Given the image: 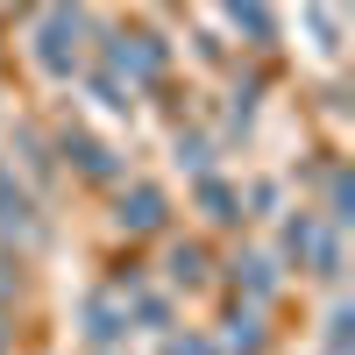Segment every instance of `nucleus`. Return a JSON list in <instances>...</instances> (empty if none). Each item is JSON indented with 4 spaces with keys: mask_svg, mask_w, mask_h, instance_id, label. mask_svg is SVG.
<instances>
[{
    "mask_svg": "<svg viewBox=\"0 0 355 355\" xmlns=\"http://www.w3.org/2000/svg\"><path fill=\"white\" fill-rule=\"evenodd\" d=\"M78 36H85V15H78V8H50L43 28H36V64L57 71V78H71V71H78V57H85Z\"/></svg>",
    "mask_w": 355,
    "mask_h": 355,
    "instance_id": "f257e3e1",
    "label": "nucleus"
},
{
    "mask_svg": "<svg viewBox=\"0 0 355 355\" xmlns=\"http://www.w3.org/2000/svg\"><path fill=\"white\" fill-rule=\"evenodd\" d=\"M107 64L121 71L128 93H135V85H150V78L164 71V50H157V36H142V28H135V36H114V43H107Z\"/></svg>",
    "mask_w": 355,
    "mask_h": 355,
    "instance_id": "f03ea898",
    "label": "nucleus"
},
{
    "mask_svg": "<svg viewBox=\"0 0 355 355\" xmlns=\"http://www.w3.org/2000/svg\"><path fill=\"white\" fill-rule=\"evenodd\" d=\"M114 220H121L128 234H150V227H164V192H157V185H135V192H121V214H114Z\"/></svg>",
    "mask_w": 355,
    "mask_h": 355,
    "instance_id": "7ed1b4c3",
    "label": "nucleus"
},
{
    "mask_svg": "<svg viewBox=\"0 0 355 355\" xmlns=\"http://www.w3.org/2000/svg\"><path fill=\"white\" fill-rule=\"evenodd\" d=\"M0 227H15V234H36V199H28L15 178H8V164H0Z\"/></svg>",
    "mask_w": 355,
    "mask_h": 355,
    "instance_id": "20e7f679",
    "label": "nucleus"
},
{
    "mask_svg": "<svg viewBox=\"0 0 355 355\" xmlns=\"http://www.w3.org/2000/svg\"><path fill=\"white\" fill-rule=\"evenodd\" d=\"M121 327H128V313L114 306V299H93V306H85V334H93V348H107Z\"/></svg>",
    "mask_w": 355,
    "mask_h": 355,
    "instance_id": "39448f33",
    "label": "nucleus"
},
{
    "mask_svg": "<svg viewBox=\"0 0 355 355\" xmlns=\"http://www.w3.org/2000/svg\"><path fill=\"white\" fill-rule=\"evenodd\" d=\"M227 348H234V355H256V348H263V320H256V306H234V313H227Z\"/></svg>",
    "mask_w": 355,
    "mask_h": 355,
    "instance_id": "423d86ee",
    "label": "nucleus"
},
{
    "mask_svg": "<svg viewBox=\"0 0 355 355\" xmlns=\"http://www.w3.org/2000/svg\"><path fill=\"white\" fill-rule=\"evenodd\" d=\"M199 206H206V220H214V227H234V220H242V214H234V206H242V199H234L227 185H214V178H206V185H199Z\"/></svg>",
    "mask_w": 355,
    "mask_h": 355,
    "instance_id": "0eeeda50",
    "label": "nucleus"
},
{
    "mask_svg": "<svg viewBox=\"0 0 355 355\" xmlns=\"http://www.w3.org/2000/svg\"><path fill=\"white\" fill-rule=\"evenodd\" d=\"M64 157H78L85 178H114V164H107V150H100L93 135H64Z\"/></svg>",
    "mask_w": 355,
    "mask_h": 355,
    "instance_id": "6e6552de",
    "label": "nucleus"
},
{
    "mask_svg": "<svg viewBox=\"0 0 355 355\" xmlns=\"http://www.w3.org/2000/svg\"><path fill=\"white\" fill-rule=\"evenodd\" d=\"M206 277V256L199 249H171V284H199Z\"/></svg>",
    "mask_w": 355,
    "mask_h": 355,
    "instance_id": "1a4fd4ad",
    "label": "nucleus"
},
{
    "mask_svg": "<svg viewBox=\"0 0 355 355\" xmlns=\"http://www.w3.org/2000/svg\"><path fill=\"white\" fill-rule=\"evenodd\" d=\"M164 355H214V341H206V334H171Z\"/></svg>",
    "mask_w": 355,
    "mask_h": 355,
    "instance_id": "9d476101",
    "label": "nucleus"
},
{
    "mask_svg": "<svg viewBox=\"0 0 355 355\" xmlns=\"http://www.w3.org/2000/svg\"><path fill=\"white\" fill-rule=\"evenodd\" d=\"M348 327H355V320H348V306L327 320V355H348Z\"/></svg>",
    "mask_w": 355,
    "mask_h": 355,
    "instance_id": "9b49d317",
    "label": "nucleus"
},
{
    "mask_svg": "<svg viewBox=\"0 0 355 355\" xmlns=\"http://www.w3.org/2000/svg\"><path fill=\"white\" fill-rule=\"evenodd\" d=\"M234 270H249V291H256V299H270V263H263V256H249V263H234Z\"/></svg>",
    "mask_w": 355,
    "mask_h": 355,
    "instance_id": "f8f14e48",
    "label": "nucleus"
},
{
    "mask_svg": "<svg viewBox=\"0 0 355 355\" xmlns=\"http://www.w3.org/2000/svg\"><path fill=\"white\" fill-rule=\"evenodd\" d=\"M15 284H21V270H15V256H0V299H15Z\"/></svg>",
    "mask_w": 355,
    "mask_h": 355,
    "instance_id": "ddd939ff",
    "label": "nucleus"
},
{
    "mask_svg": "<svg viewBox=\"0 0 355 355\" xmlns=\"http://www.w3.org/2000/svg\"><path fill=\"white\" fill-rule=\"evenodd\" d=\"M0 355H8V327H0Z\"/></svg>",
    "mask_w": 355,
    "mask_h": 355,
    "instance_id": "4468645a",
    "label": "nucleus"
}]
</instances>
